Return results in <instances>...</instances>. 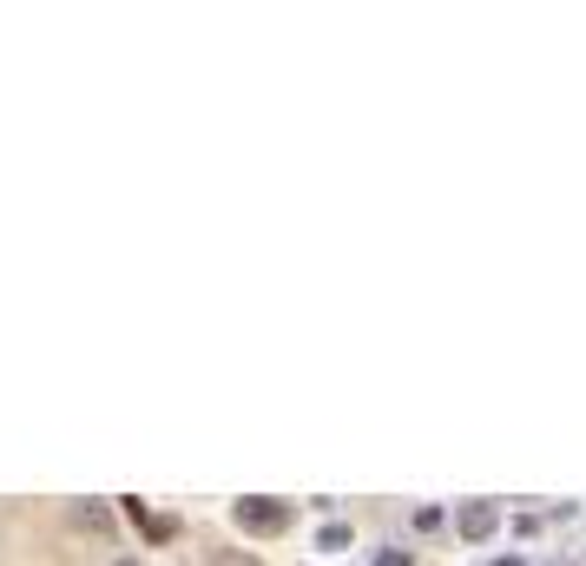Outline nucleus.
Instances as JSON below:
<instances>
[{
	"label": "nucleus",
	"mask_w": 586,
	"mask_h": 566,
	"mask_svg": "<svg viewBox=\"0 0 586 566\" xmlns=\"http://www.w3.org/2000/svg\"><path fill=\"white\" fill-rule=\"evenodd\" d=\"M494 566H527V560H521V553H507V560H494Z\"/></svg>",
	"instance_id": "0eeeda50"
},
{
	"label": "nucleus",
	"mask_w": 586,
	"mask_h": 566,
	"mask_svg": "<svg viewBox=\"0 0 586 566\" xmlns=\"http://www.w3.org/2000/svg\"><path fill=\"white\" fill-rule=\"evenodd\" d=\"M211 566H264V560H257V553H231V547H224V553H211Z\"/></svg>",
	"instance_id": "20e7f679"
},
{
	"label": "nucleus",
	"mask_w": 586,
	"mask_h": 566,
	"mask_svg": "<svg viewBox=\"0 0 586 566\" xmlns=\"http://www.w3.org/2000/svg\"><path fill=\"white\" fill-rule=\"evenodd\" d=\"M369 566H415V560H409V553H402V547H382V553H376V560H369Z\"/></svg>",
	"instance_id": "423d86ee"
},
{
	"label": "nucleus",
	"mask_w": 586,
	"mask_h": 566,
	"mask_svg": "<svg viewBox=\"0 0 586 566\" xmlns=\"http://www.w3.org/2000/svg\"><path fill=\"white\" fill-rule=\"evenodd\" d=\"M238 527H244V534H284L290 507L284 501H238Z\"/></svg>",
	"instance_id": "f257e3e1"
},
{
	"label": "nucleus",
	"mask_w": 586,
	"mask_h": 566,
	"mask_svg": "<svg viewBox=\"0 0 586 566\" xmlns=\"http://www.w3.org/2000/svg\"><path fill=\"white\" fill-rule=\"evenodd\" d=\"M442 527V507H415V534H435Z\"/></svg>",
	"instance_id": "39448f33"
},
{
	"label": "nucleus",
	"mask_w": 586,
	"mask_h": 566,
	"mask_svg": "<svg viewBox=\"0 0 586 566\" xmlns=\"http://www.w3.org/2000/svg\"><path fill=\"white\" fill-rule=\"evenodd\" d=\"M73 520H80V527H93V534H106V527H112V507H99V501H73Z\"/></svg>",
	"instance_id": "7ed1b4c3"
},
{
	"label": "nucleus",
	"mask_w": 586,
	"mask_h": 566,
	"mask_svg": "<svg viewBox=\"0 0 586 566\" xmlns=\"http://www.w3.org/2000/svg\"><path fill=\"white\" fill-rule=\"evenodd\" d=\"M112 566H139V560H112Z\"/></svg>",
	"instance_id": "6e6552de"
},
{
	"label": "nucleus",
	"mask_w": 586,
	"mask_h": 566,
	"mask_svg": "<svg viewBox=\"0 0 586 566\" xmlns=\"http://www.w3.org/2000/svg\"><path fill=\"white\" fill-rule=\"evenodd\" d=\"M455 527H461V540H475V547H481V540L501 527V507H494V501H468V507L455 514Z\"/></svg>",
	"instance_id": "f03ea898"
}]
</instances>
